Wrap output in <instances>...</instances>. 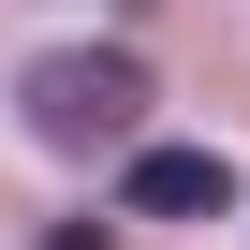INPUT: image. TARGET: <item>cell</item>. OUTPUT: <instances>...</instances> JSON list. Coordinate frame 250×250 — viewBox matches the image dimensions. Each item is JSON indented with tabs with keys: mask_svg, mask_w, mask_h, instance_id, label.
I'll return each mask as SVG.
<instances>
[{
	"mask_svg": "<svg viewBox=\"0 0 250 250\" xmlns=\"http://www.w3.org/2000/svg\"><path fill=\"white\" fill-rule=\"evenodd\" d=\"M15 103H30L44 147H133V133H147V59H133V44H44V59L15 74Z\"/></svg>",
	"mask_w": 250,
	"mask_h": 250,
	"instance_id": "obj_1",
	"label": "cell"
},
{
	"mask_svg": "<svg viewBox=\"0 0 250 250\" xmlns=\"http://www.w3.org/2000/svg\"><path fill=\"white\" fill-rule=\"evenodd\" d=\"M221 206H235L221 147H133V221H221Z\"/></svg>",
	"mask_w": 250,
	"mask_h": 250,
	"instance_id": "obj_2",
	"label": "cell"
}]
</instances>
